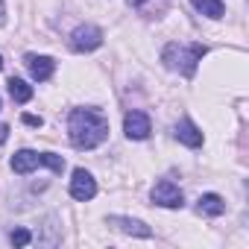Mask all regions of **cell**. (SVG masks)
Masks as SVG:
<instances>
[{
	"label": "cell",
	"mask_w": 249,
	"mask_h": 249,
	"mask_svg": "<svg viewBox=\"0 0 249 249\" xmlns=\"http://www.w3.org/2000/svg\"><path fill=\"white\" fill-rule=\"evenodd\" d=\"M100 44H103V30L94 27V24H82V27H76V30L71 33V47H73L76 53H91V50H97Z\"/></svg>",
	"instance_id": "cell-4"
},
{
	"label": "cell",
	"mask_w": 249,
	"mask_h": 249,
	"mask_svg": "<svg viewBox=\"0 0 249 249\" xmlns=\"http://www.w3.org/2000/svg\"><path fill=\"white\" fill-rule=\"evenodd\" d=\"M150 199H153L156 205H161V208H182V205H185V196H182L179 185H173L170 179L156 182V188L150 191Z\"/></svg>",
	"instance_id": "cell-5"
},
{
	"label": "cell",
	"mask_w": 249,
	"mask_h": 249,
	"mask_svg": "<svg viewBox=\"0 0 249 249\" xmlns=\"http://www.w3.org/2000/svg\"><path fill=\"white\" fill-rule=\"evenodd\" d=\"M196 211L199 214H208V217H220L226 211V199L217 196V194H202L199 202H196Z\"/></svg>",
	"instance_id": "cell-11"
},
{
	"label": "cell",
	"mask_w": 249,
	"mask_h": 249,
	"mask_svg": "<svg viewBox=\"0 0 249 249\" xmlns=\"http://www.w3.org/2000/svg\"><path fill=\"white\" fill-rule=\"evenodd\" d=\"M68 135L76 150H94L108 138V120L97 108H73L68 117Z\"/></svg>",
	"instance_id": "cell-1"
},
{
	"label": "cell",
	"mask_w": 249,
	"mask_h": 249,
	"mask_svg": "<svg viewBox=\"0 0 249 249\" xmlns=\"http://www.w3.org/2000/svg\"><path fill=\"white\" fill-rule=\"evenodd\" d=\"M123 132H126L129 141H144V138H150V132H153L150 117H147L144 111H138V108L126 111V117H123Z\"/></svg>",
	"instance_id": "cell-6"
},
{
	"label": "cell",
	"mask_w": 249,
	"mask_h": 249,
	"mask_svg": "<svg viewBox=\"0 0 249 249\" xmlns=\"http://www.w3.org/2000/svg\"><path fill=\"white\" fill-rule=\"evenodd\" d=\"M24 65L30 68V73H33L36 82H47L53 76V71H56V62L50 56H38V53H27L24 56Z\"/></svg>",
	"instance_id": "cell-9"
},
{
	"label": "cell",
	"mask_w": 249,
	"mask_h": 249,
	"mask_svg": "<svg viewBox=\"0 0 249 249\" xmlns=\"http://www.w3.org/2000/svg\"><path fill=\"white\" fill-rule=\"evenodd\" d=\"M191 3H194L196 12H202L211 21H217V18L226 15V3H223V0H191Z\"/></svg>",
	"instance_id": "cell-12"
},
{
	"label": "cell",
	"mask_w": 249,
	"mask_h": 249,
	"mask_svg": "<svg viewBox=\"0 0 249 249\" xmlns=\"http://www.w3.org/2000/svg\"><path fill=\"white\" fill-rule=\"evenodd\" d=\"M6 85H9V97H12L15 103H30V100H33V85H27L24 79L12 76Z\"/></svg>",
	"instance_id": "cell-13"
},
{
	"label": "cell",
	"mask_w": 249,
	"mask_h": 249,
	"mask_svg": "<svg viewBox=\"0 0 249 249\" xmlns=\"http://www.w3.org/2000/svg\"><path fill=\"white\" fill-rule=\"evenodd\" d=\"M132 9H138L141 15H161L167 9V0H126Z\"/></svg>",
	"instance_id": "cell-14"
},
{
	"label": "cell",
	"mask_w": 249,
	"mask_h": 249,
	"mask_svg": "<svg viewBox=\"0 0 249 249\" xmlns=\"http://www.w3.org/2000/svg\"><path fill=\"white\" fill-rule=\"evenodd\" d=\"M0 71H3V56H0Z\"/></svg>",
	"instance_id": "cell-19"
},
{
	"label": "cell",
	"mask_w": 249,
	"mask_h": 249,
	"mask_svg": "<svg viewBox=\"0 0 249 249\" xmlns=\"http://www.w3.org/2000/svg\"><path fill=\"white\" fill-rule=\"evenodd\" d=\"M9 141V126L6 123H0V144H6Z\"/></svg>",
	"instance_id": "cell-17"
},
{
	"label": "cell",
	"mask_w": 249,
	"mask_h": 249,
	"mask_svg": "<svg viewBox=\"0 0 249 249\" xmlns=\"http://www.w3.org/2000/svg\"><path fill=\"white\" fill-rule=\"evenodd\" d=\"M71 196L79 199V202H88V199L97 196V182H94V176H91L88 170H82V167L73 170V179H71Z\"/></svg>",
	"instance_id": "cell-7"
},
{
	"label": "cell",
	"mask_w": 249,
	"mask_h": 249,
	"mask_svg": "<svg viewBox=\"0 0 249 249\" xmlns=\"http://www.w3.org/2000/svg\"><path fill=\"white\" fill-rule=\"evenodd\" d=\"M202 56H205V44H179V41H170L164 47V53H161V62L170 71H179L185 76H194V71L202 62Z\"/></svg>",
	"instance_id": "cell-2"
},
{
	"label": "cell",
	"mask_w": 249,
	"mask_h": 249,
	"mask_svg": "<svg viewBox=\"0 0 249 249\" xmlns=\"http://www.w3.org/2000/svg\"><path fill=\"white\" fill-rule=\"evenodd\" d=\"M24 123H27V126H41L44 120H41L38 114H24Z\"/></svg>",
	"instance_id": "cell-16"
},
{
	"label": "cell",
	"mask_w": 249,
	"mask_h": 249,
	"mask_svg": "<svg viewBox=\"0 0 249 249\" xmlns=\"http://www.w3.org/2000/svg\"><path fill=\"white\" fill-rule=\"evenodd\" d=\"M176 138H179L185 147H202V132L196 129V123H194V120H188V117L176 126Z\"/></svg>",
	"instance_id": "cell-10"
},
{
	"label": "cell",
	"mask_w": 249,
	"mask_h": 249,
	"mask_svg": "<svg viewBox=\"0 0 249 249\" xmlns=\"http://www.w3.org/2000/svg\"><path fill=\"white\" fill-rule=\"evenodd\" d=\"M108 226H111V229H117V231H123V234H135V237H153V229H150L147 223L135 220V217H120V214H111V217H108Z\"/></svg>",
	"instance_id": "cell-8"
},
{
	"label": "cell",
	"mask_w": 249,
	"mask_h": 249,
	"mask_svg": "<svg viewBox=\"0 0 249 249\" xmlns=\"http://www.w3.org/2000/svg\"><path fill=\"white\" fill-rule=\"evenodd\" d=\"M6 24V6H3V0H0V27Z\"/></svg>",
	"instance_id": "cell-18"
},
{
	"label": "cell",
	"mask_w": 249,
	"mask_h": 249,
	"mask_svg": "<svg viewBox=\"0 0 249 249\" xmlns=\"http://www.w3.org/2000/svg\"><path fill=\"white\" fill-rule=\"evenodd\" d=\"M9 240H12L15 246H30V243H33V231H30V229H15V231L9 234Z\"/></svg>",
	"instance_id": "cell-15"
},
{
	"label": "cell",
	"mask_w": 249,
	"mask_h": 249,
	"mask_svg": "<svg viewBox=\"0 0 249 249\" xmlns=\"http://www.w3.org/2000/svg\"><path fill=\"white\" fill-rule=\"evenodd\" d=\"M36 167H50L53 173H62L65 170V159L56 156V153H36V150H21V153L12 156V170L18 176H27Z\"/></svg>",
	"instance_id": "cell-3"
}]
</instances>
